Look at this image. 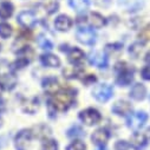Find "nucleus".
<instances>
[{"instance_id":"33","label":"nucleus","mask_w":150,"mask_h":150,"mask_svg":"<svg viewBox=\"0 0 150 150\" xmlns=\"http://www.w3.org/2000/svg\"><path fill=\"white\" fill-rule=\"evenodd\" d=\"M142 77L145 81H150V66H145L142 70Z\"/></svg>"},{"instance_id":"14","label":"nucleus","mask_w":150,"mask_h":150,"mask_svg":"<svg viewBox=\"0 0 150 150\" xmlns=\"http://www.w3.org/2000/svg\"><path fill=\"white\" fill-rule=\"evenodd\" d=\"M146 93V89L143 84H135L130 90V97L135 100H142L144 99Z\"/></svg>"},{"instance_id":"10","label":"nucleus","mask_w":150,"mask_h":150,"mask_svg":"<svg viewBox=\"0 0 150 150\" xmlns=\"http://www.w3.org/2000/svg\"><path fill=\"white\" fill-rule=\"evenodd\" d=\"M17 19H18V23H19L21 26L26 27V28L33 27V26L35 25V21H37L35 16H34L33 12H31V11H24V12H20Z\"/></svg>"},{"instance_id":"3","label":"nucleus","mask_w":150,"mask_h":150,"mask_svg":"<svg viewBox=\"0 0 150 150\" xmlns=\"http://www.w3.org/2000/svg\"><path fill=\"white\" fill-rule=\"evenodd\" d=\"M146 120H148V115L145 114L144 111H137V112H135V114H132L131 116L128 117L127 123H128L129 128H131L132 130L137 131L145 124Z\"/></svg>"},{"instance_id":"26","label":"nucleus","mask_w":150,"mask_h":150,"mask_svg":"<svg viewBox=\"0 0 150 150\" xmlns=\"http://www.w3.org/2000/svg\"><path fill=\"white\" fill-rule=\"evenodd\" d=\"M45 10L47 11V13H53L58 10V3L54 1V0H49V1L45 3Z\"/></svg>"},{"instance_id":"30","label":"nucleus","mask_w":150,"mask_h":150,"mask_svg":"<svg viewBox=\"0 0 150 150\" xmlns=\"http://www.w3.org/2000/svg\"><path fill=\"white\" fill-rule=\"evenodd\" d=\"M130 53L132 54V56H135V57H137L139 53H141V51H142V45L141 44H138V43H135L132 46H130Z\"/></svg>"},{"instance_id":"27","label":"nucleus","mask_w":150,"mask_h":150,"mask_svg":"<svg viewBox=\"0 0 150 150\" xmlns=\"http://www.w3.org/2000/svg\"><path fill=\"white\" fill-rule=\"evenodd\" d=\"M83 135H84V131L79 127H73L67 131L69 137H79V136H83Z\"/></svg>"},{"instance_id":"12","label":"nucleus","mask_w":150,"mask_h":150,"mask_svg":"<svg viewBox=\"0 0 150 150\" xmlns=\"http://www.w3.org/2000/svg\"><path fill=\"white\" fill-rule=\"evenodd\" d=\"M131 110H132V106L127 100H118L114 104V106H112V111H114L116 115H120V116L128 115L129 112H131Z\"/></svg>"},{"instance_id":"38","label":"nucleus","mask_w":150,"mask_h":150,"mask_svg":"<svg viewBox=\"0 0 150 150\" xmlns=\"http://www.w3.org/2000/svg\"><path fill=\"white\" fill-rule=\"evenodd\" d=\"M0 50H1V46H0Z\"/></svg>"},{"instance_id":"23","label":"nucleus","mask_w":150,"mask_h":150,"mask_svg":"<svg viewBox=\"0 0 150 150\" xmlns=\"http://www.w3.org/2000/svg\"><path fill=\"white\" fill-rule=\"evenodd\" d=\"M38 44H39V46L43 49V50H51L52 47H53V44H52V42L47 38V37H45V35H39V38H38Z\"/></svg>"},{"instance_id":"19","label":"nucleus","mask_w":150,"mask_h":150,"mask_svg":"<svg viewBox=\"0 0 150 150\" xmlns=\"http://www.w3.org/2000/svg\"><path fill=\"white\" fill-rule=\"evenodd\" d=\"M43 88L49 92V93H56V91L59 89V83L56 78L53 77H49L46 79H44L43 82Z\"/></svg>"},{"instance_id":"24","label":"nucleus","mask_w":150,"mask_h":150,"mask_svg":"<svg viewBox=\"0 0 150 150\" xmlns=\"http://www.w3.org/2000/svg\"><path fill=\"white\" fill-rule=\"evenodd\" d=\"M12 34V27L8 25V24H0V37L4 39L8 38V37Z\"/></svg>"},{"instance_id":"17","label":"nucleus","mask_w":150,"mask_h":150,"mask_svg":"<svg viewBox=\"0 0 150 150\" xmlns=\"http://www.w3.org/2000/svg\"><path fill=\"white\" fill-rule=\"evenodd\" d=\"M40 60H42V64L47 67H58L60 65L59 58L53 54H43L40 57Z\"/></svg>"},{"instance_id":"6","label":"nucleus","mask_w":150,"mask_h":150,"mask_svg":"<svg viewBox=\"0 0 150 150\" xmlns=\"http://www.w3.org/2000/svg\"><path fill=\"white\" fill-rule=\"evenodd\" d=\"M121 65H125L124 63L123 64H117V71H118V77H117V83L121 85V86H127L129 85L132 79H134V76H132V71L130 69H128L127 66H121Z\"/></svg>"},{"instance_id":"7","label":"nucleus","mask_w":150,"mask_h":150,"mask_svg":"<svg viewBox=\"0 0 150 150\" xmlns=\"http://www.w3.org/2000/svg\"><path fill=\"white\" fill-rule=\"evenodd\" d=\"M34 58V51L30 47V46H25L23 50L19 51V57L17 59V62L14 63L16 69H21L24 66H26L30 62H32Z\"/></svg>"},{"instance_id":"8","label":"nucleus","mask_w":150,"mask_h":150,"mask_svg":"<svg viewBox=\"0 0 150 150\" xmlns=\"http://www.w3.org/2000/svg\"><path fill=\"white\" fill-rule=\"evenodd\" d=\"M32 132L30 130H21L16 136V148L18 150H27L31 145Z\"/></svg>"},{"instance_id":"11","label":"nucleus","mask_w":150,"mask_h":150,"mask_svg":"<svg viewBox=\"0 0 150 150\" xmlns=\"http://www.w3.org/2000/svg\"><path fill=\"white\" fill-rule=\"evenodd\" d=\"M118 4L128 12H137L144 6V0H118Z\"/></svg>"},{"instance_id":"34","label":"nucleus","mask_w":150,"mask_h":150,"mask_svg":"<svg viewBox=\"0 0 150 150\" xmlns=\"http://www.w3.org/2000/svg\"><path fill=\"white\" fill-rule=\"evenodd\" d=\"M145 62L146 63H150V51H148V53L145 54Z\"/></svg>"},{"instance_id":"32","label":"nucleus","mask_w":150,"mask_h":150,"mask_svg":"<svg viewBox=\"0 0 150 150\" xmlns=\"http://www.w3.org/2000/svg\"><path fill=\"white\" fill-rule=\"evenodd\" d=\"M129 148H130V144L127 141H118L115 145L116 150H129Z\"/></svg>"},{"instance_id":"5","label":"nucleus","mask_w":150,"mask_h":150,"mask_svg":"<svg viewBox=\"0 0 150 150\" xmlns=\"http://www.w3.org/2000/svg\"><path fill=\"white\" fill-rule=\"evenodd\" d=\"M112 93H114V90L108 84L97 85L92 91L93 97L99 102H108L112 97Z\"/></svg>"},{"instance_id":"35","label":"nucleus","mask_w":150,"mask_h":150,"mask_svg":"<svg viewBox=\"0 0 150 150\" xmlns=\"http://www.w3.org/2000/svg\"><path fill=\"white\" fill-rule=\"evenodd\" d=\"M3 145H4V139H3V138H0V149L3 148Z\"/></svg>"},{"instance_id":"25","label":"nucleus","mask_w":150,"mask_h":150,"mask_svg":"<svg viewBox=\"0 0 150 150\" xmlns=\"http://www.w3.org/2000/svg\"><path fill=\"white\" fill-rule=\"evenodd\" d=\"M3 84H4V86H5L6 89L11 90V89H13L14 85H16V78L12 76V74H6L5 78H4Z\"/></svg>"},{"instance_id":"36","label":"nucleus","mask_w":150,"mask_h":150,"mask_svg":"<svg viewBox=\"0 0 150 150\" xmlns=\"http://www.w3.org/2000/svg\"><path fill=\"white\" fill-rule=\"evenodd\" d=\"M3 93V85H0V95Z\"/></svg>"},{"instance_id":"18","label":"nucleus","mask_w":150,"mask_h":150,"mask_svg":"<svg viewBox=\"0 0 150 150\" xmlns=\"http://www.w3.org/2000/svg\"><path fill=\"white\" fill-rule=\"evenodd\" d=\"M146 145V137L143 134H135L131 138V146L135 150H141Z\"/></svg>"},{"instance_id":"15","label":"nucleus","mask_w":150,"mask_h":150,"mask_svg":"<svg viewBox=\"0 0 150 150\" xmlns=\"http://www.w3.org/2000/svg\"><path fill=\"white\" fill-rule=\"evenodd\" d=\"M54 26L58 31H67L71 26H72V20L70 19V17L67 16H59L56 21H54Z\"/></svg>"},{"instance_id":"22","label":"nucleus","mask_w":150,"mask_h":150,"mask_svg":"<svg viewBox=\"0 0 150 150\" xmlns=\"http://www.w3.org/2000/svg\"><path fill=\"white\" fill-rule=\"evenodd\" d=\"M90 23H91V25L93 27L100 28V27H103L105 25V19L99 13H91L90 14Z\"/></svg>"},{"instance_id":"37","label":"nucleus","mask_w":150,"mask_h":150,"mask_svg":"<svg viewBox=\"0 0 150 150\" xmlns=\"http://www.w3.org/2000/svg\"><path fill=\"white\" fill-rule=\"evenodd\" d=\"M97 150H106V149H104V148H103V146H100V148H98V149H97Z\"/></svg>"},{"instance_id":"20","label":"nucleus","mask_w":150,"mask_h":150,"mask_svg":"<svg viewBox=\"0 0 150 150\" xmlns=\"http://www.w3.org/2000/svg\"><path fill=\"white\" fill-rule=\"evenodd\" d=\"M70 5L77 12H85L89 8L90 0H70Z\"/></svg>"},{"instance_id":"13","label":"nucleus","mask_w":150,"mask_h":150,"mask_svg":"<svg viewBox=\"0 0 150 150\" xmlns=\"http://www.w3.org/2000/svg\"><path fill=\"white\" fill-rule=\"evenodd\" d=\"M92 142L95 143V144H97V145H100V146H103L106 142H108V139H109V132L105 130V129H97L95 132H93V135H92Z\"/></svg>"},{"instance_id":"2","label":"nucleus","mask_w":150,"mask_h":150,"mask_svg":"<svg viewBox=\"0 0 150 150\" xmlns=\"http://www.w3.org/2000/svg\"><path fill=\"white\" fill-rule=\"evenodd\" d=\"M76 37L82 44H85V45H92V44L96 43V39H97L96 32L92 28H89V27L79 28L76 33Z\"/></svg>"},{"instance_id":"1","label":"nucleus","mask_w":150,"mask_h":150,"mask_svg":"<svg viewBox=\"0 0 150 150\" xmlns=\"http://www.w3.org/2000/svg\"><path fill=\"white\" fill-rule=\"evenodd\" d=\"M74 91L72 90H60L53 93L50 99V104L57 111H66L74 100Z\"/></svg>"},{"instance_id":"29","label":"nucleus","mask_w":150,"mask_h":150,"mask_svg":"<svg viewBox=\"0 0 150 150\" xmlns=\"http://www.w3.org/2000/svg\"><path fill=\"white\" fill-rule=\"evenodd\" d=\"M43 150H58V144L53 139H49L43 144Z\"/></svg>"},{"instance_id":"16","label":"nucleus","mask_w":150,"mask_h":150,"mask_svg":"<svg viewBox=\"0 0 150 150\" xmlns=\"http://www.w3.org/2000/svg\"><path fill=\"white\" fill-rule=\"evenodd\" d=\"M69 60L73 65H79L84 60V52L79 49H71L69 52Z\"/></svg>"},{"instance_id":"31","label":"nucleus","mask_w":150,"mask_h":150,"mask_svg":"<svg viewBox=\"0 0 150 150\" xmlns=\"http://www.w3.org/2000/svg\"><path fill=\"white\" fill-rule=\"evenodd\" d=\"M139 38L143 42H150V27L144 28L141 33H139Z\"/></svg>"},{"instance_id":"4","label":"nucleus","mask_w":150,"mask_h":150,"mask_svg":"<svg viewBox=\"0 0 150 150\" xmlns=\"http://www.w3.org/2000/svg\"><path fill=\"white\" fill-rule=\"evenodd\" d=\"M79 118L86 125H95L100 121V114L98 112V110H96L93 108H89L81 112Z\"/></svg>"},{"instance_id":"21","label":"nucleus","mask_w":150,"mask_h":150,"mask_svg":"<svg viewBox=\"0 0 150 150\" xmlns=\"http://www.w3.org/2000/svg\"><path fill=\"white\" fill-rule=\"evenodd\" d=\"M13 13V6L8 1H4L0 4V19H7Z\"/></svg>"},{"instance_id":"9","label":"nucleus","mask_w":150,"mask_h":150,"mask_svg":"<svg viewBox=\"0 0 150 150\" xmlns=\"http://www.w3.org/2000/svg\"><path fill=\"white\" fill-rule=\"evenodd\" d=\"M89 63L93 66H97L98 69H106L108 67V57L105 53L100 51L91 52L89 56Z\"/></svg>"},{"instance_id":"28","label":"nucleus","mask_w":150,"mask_h":150,"mask_svg":"<svg viewBox=\"0 0 150 150\" xmlns=\"http://www.w3.org/2000/svg\"><path fill=\"white\" fill-rule=\"evenodd\" d=\"M85 149H86L85 144L81 141H76L67 146V150H85Z\"/></svg>"}]
</instances>
